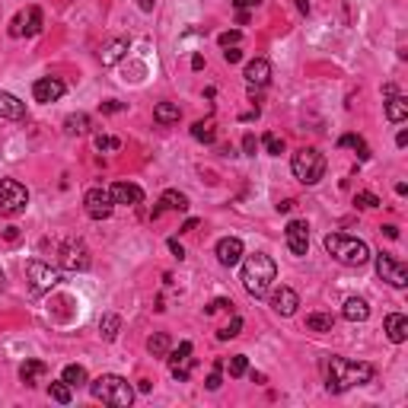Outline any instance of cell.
I'll use <instances>...</instances> for the list:
<instances>
[{"label": "cell", "mask_w": 408, "mask_h": 408, "mask_svg": "<svg viewBox=\"0 0 408 408\" xmlns=\"http://www.w3.org/2000/svg\"><path fill=\"white\" fill-rule=\"evenodd\" d=\"M64 131H67V134H86V131H90V115H86V112H77V115H67Z\"/></svg>", "instance_id": "30"}, {"label": "cell", "mask_w": 408, "mask_h": 408, "mask_svg": "<svg viewBox=\"0 0 408 408\" xmlns=\"http://www.w3.org/2000/svg\"><path fill=\"white\" fill-rule=\"evenodd\" d=\"M3 284H7V278H3V268H0V287H3Z\"/></svg>", "instance_id": "56"}, {"label": "cell", "mask_w": 408, "mask_h": 408, "mask_svg": "<svg viewBox=\"0 0 408 408\" xmlns=\"http://www.w3.org/2000/svg\"><path fill=\"white\" fill-rule=\"evenodd\" d=\"M10 35H23V17H17L10 23Z\"/></svg>", "instance_id": "48"}, {"label": "cell", "mask_w": 408, "mask_h": 408, "mask_svg": "<svg viewBox=\"0 0 408 408\" xmlns=\"http://www.w3.org/2000/svg\"><path fill=\"white\" fill-rule=\"evenodd\" d=\"M153 118H157L159 125H173V122L182 118V108L175 106V102H159V106L153 108Z\"/></svg>", "instance_id": "24"}, {"label": "cell", "mask_w": 408, "mask_h": 408, "mask_svg": "<svg viewBox=\"0 0 408 408\" xmlns=\"http://www.w3.org/2000/svg\"><path fill=\"white\" fill-rule=\"evenodd\" d=\"M26 32L29 35L42 32V10L39 7H29V13H26Z\"/></svg>", "instance_id": "34"}, {"label": "cell", "mask_w": 408, "mask_h": 408, "mask_svg": "<svg viewBox=\"0 0 408 408\" xmlns=\"http://www.w3.org/2000/svg\"><path fill=\"white\" fill-rule=\"evenodd\" d=\"M386 335H389L392 344H402L408 338V319L402 313H389L386 316Z\"/></svg>", "instance_id": "18"}, {"label": "cell", "mask_w": 408, "mask_h": 408, "mask_svg": "<svg viewBox=\"0 0 408 408\" xmlns=\"http://www.w3.org/2000/svg\"><path fill=\"white\" fill-rule=\"evenodd\" d=\"M376 275L383 278L386 284H392V287H408V268L402 265V262H396V258L389 255V252H380L376 255Z\"/></svg>", "instance_id": "8"}, {"label": "cell", "mask_w": 408, "mask_h": 408, "mask_svg": "<svg viewBox=\"0 0 408 408\" xmlns=\"http://www.w3.org/2000/svg\"><path fill=\"white\" fill-rule=\"evenodd\" d=\"M125 55H128V39H115V42H108L99 51V61H102V67H115Z\"/></svg>", "instance_id": "20"}, {"label": "cell", "mask_w": 408, "mask_h": 408, "mask_svg": "<svg viewBox=\"0 0 408 408\" xmlns=\"http://www.w3.org/2000/svg\"><path fill=\"white\" fill-rule=\"evenodd\" d=\"M192 67H195V70H201V67H204V58H201V55H195V58H192Z\"/></svg>", "instance_id": "54"}, {"label": "cell", "mask_w": 408, "mask_h": 408, "mask_svg": "<svg viewBox=\"0 0 408 408\" xmlns=\"http://www.w3.org/2000/svg\"><path fill=\"white\" fill-rule=\"evenodd\" d=\"M0 118H13V122L26 118V102H19L13 93L0 90Z\"/></svg>", "instance_id": "19"}, {"label": "cell", "mask_w": 408, "mask_h": 408, "mask_svg": "<svg viewBox=\"0 0 408 408\" xmlns=\"http://www.w3.org/2000/svg\"><path fill=\"white\" fill-rule=\"evenodd\" d=\"M169 249H173L175 258H185V249H182V242H179V240H169Z\"/></svg>", "instance_id": "47"}, {"label": "cell", "mask_w": 408, "mask_h": 408, "mask_svg": "<svg viewBox=\"0 0 408 408\" xmlns=\"http://www.w3.org/2000/svg\"><path fill=\"white\" fill-rule=\"evenodd\" d=\"M45 373H48V367H45L42 360H26V364L19 367V380H23L26 386H32L35 380H42Z\"/></svg>", "instance_id": "23"}, {"label": "cell", "mask_w": 408, "mask_h": 408, "mask_svg": "<svg viewBox=\"0 0 408 408\" xmlns=\"http://www.w3.org/2000/svg\"><path fill=\"white\" fill-rule=\"evenodd\" d=\"M108 195H112V201H115V204H131V208L144 201L141 185H134V182H115L112 188H108Z\"/></svg>", "instance_id": "16"}, {"label": "cell", "mask_w": 408, "mask_h": 408, "mask_svg": "<svg viewBox=\"0 0 408 408\" xmlns=\"http://www.w3.org/2000/svg\"><path fill=\"white\" fill-rule=\"evenodd\" d=\"M271 307H275V313H281V316H293L297 307H300V297H297V291H291V287H278V291L271 293Z\"/></svg>", "instance_id": "17"}, {"label": "cell", "mask_w": 408, "mask_h": 408, "mask_svg": "<svg viewBox=\"0 0 408 408\" xmlns=\"http://www.w3.org/2000/svg\"><path fill=\"white\" fill-rule=\"evenodd\" d=\"M297 10H300V13H309V0H297Z\"/></svg>", "instance_id": "55"}, {"label": "cell", "mask_w": 408, "mask_h": 408, "mask_svg": "<svg viewBox=\"0 0 408 408\" xmlns=\"http://www.w3.org/2000/svg\"><path fill=\"white\" fill-rule=\"evenodd\" d=\"M48 396L58 402V405H70V386H67L64 380H61V383H51L48 386Z\"/></svg>", "instance_id": "33"}, {"label": "cell", "mask_w": 408, "mask_h": 408, "mask_svg": "<svg viewBox=\"0 0 408 408\" xmlns=\"http://www.w3.org/2000/svg\"><path fill=\"white\" fill-rule=\"evenodd\" d=\"M338 147H354L360 159H370V147H367V141L364 137H358V134H344L342 141H338Z\"/></svg>", "instance_id": "32"}, {"label": "cell", "mask_w": 408, "mask_h": 408, "mask_svg": "<svg viewBox=\"0 0 408 408\" xmlns=\"http://www.w3.org/2000/svg\"><path fill=\"white\" fill-rule=\"evenodd\" d=\"M240 258H242V240L226 236V240L217 242V262H220V265L233 268V265H240Z\"/></svg>", "instance_id": "15"}, {"label": "cell", "mask_w": 408, "mask_h": 408, "mask_svg": "<svg viewBox=\"0 0 408 408\" xmlns=\"http://www.w3.org/2000/svg\"><path fill=\"white\" fill-rule=\"evenodd\" d=\"M125 102H118V99H106L99 102V112H106V115H115V112H125Z\"/></svg>", "instance_id": "42"}, {"label": "cell", "mask_w": 408, "mask_h": 408, "mask_svg": "<svg viewBox=\"0 0 408 408\" xmlns=\"http://www.w3.org/2000/svg\"><path fill=\"white\" fill-rule=\"evenodd\" d=\"M354 204L370 211V208H380V198H376L373 192H358V195H354Z\"/></svg>", "instance_id": "38"}, {"label": "cell", "mask_w": 408, "mask_h": 408, "mask_svg": "<svg viewBox=\"0 0 408 408\" xmlns=\"http://www.w3.org/2000/svg\"><path fill=\"white\" fill-rule=\"evenodd\" d=\"M169 370H173V376L179 383L188 380V370H192V342H182L169 354Z\"/></svg>", "instance_id": "12"}, {"label": "cell", "mask_w": 408, "mask_h": 408, "mask_svg": "<svg viewBox=\"0 0 408 408\" xmlns=\"http://www.w3.org/2000/svg\"><path fill=\"white\" fill-rule=\"evenodd\" d=\"M275 281H278V265L271 262V255L255 252V255L246 258V265H242V287H246V293L265 297Z\"/></svg>", "instance_id": "2"}, {"label": "cell", "mask_w": 408, "mask_h": 408, "mask_svg": "<svg viewBox=\"0 0 408 408\" xmlns=\"http://www.w3.org/2000/svg\"><path fill=\"white\" fill-rule=\"evenodd\" d=\"M96 150L115 153V150H122V141H118V137H108V134H96Z\"/></svg>", "instance_id": "36"}, {"label": "cell", "mask_w": 408, "mask_h": 408, "mask_svg": "<svg viewBox=\"0 0 408 408\" xmlns=\"http://www.w3.org/2000/svg\"><path fill=\"white\" fill-rule=\"evenodd\" d=\"M383 233L389 236V240H396V236H399V230H396V226H383Z\"/></svg>", "instance_id": "53"}, {"label": "cell", "mask_w": 408, "mask_h": 408, "mask_svg": "<svg viewBox=\"0 0 408 408\" xmlns=\"http://www.w3.org/2000/svg\"><path fill=\"white\" fill-rule=\"evenodd\" d=\"M258 3H262V0H233V7L242 10V13H246V10H252V7H258Z\"/></svg>", "instance_id": "46"}, {"label": "cell", "mask_w": 408, "mask_h": 408, "mask_svg": "<svg viewBox=\"0 0 408 408\" xmlns=\"http://www.w3.org/2000/svg\"><path fill=\"white\" fill-rule=\"evenodd\" d=\"M284 240H287V249L293 255H307L309 249V224L307 220H291L287 230H284Z\"/></svg>", "instance_id": "11"}, {"label": "cell", "mask_w": 408, "mask_h": 408, "mask_svg": "<svg viewBox=\"0 0 408 408\" xmlns=\"http://www.w3.org/2000/svg\"><path fill=\"white\" fill-rule=\"evenodd\" d=\"M373 367L370 364H358V360H344V358H332L325 364V389L329 392H344L351 386H364L373 380Z\"/></svg>", "instance_id": "1"}, {"label": "cell", "mask_w": 408, "mask_h": 408, "mask_svg": "<svg viewBox=\"0 0 408 408\" xmlns=\"http://www.w3.org/2000/svg\"><path fill=\"white\" fill-rule=\"evenodd\" d=\"M242 150L249 153V157H255V150H258V144H255V137H252V134H246V137H242Z\"/></svg>", "instance_id": "44"}, {"label": "cell", "mask_w": 408, "mask_h": 408, "mask_svg": "<svg viewBox=\"0 0 408 408\" xmlns=\"http://www.w3.org/2000/svg\"><path fill=\"white\" fill-rule=\"evenodd\" d=\"M224 58H226V64H240V61H242V51L233 45V48H226V51H224Z\"/></svg>", "instance_id": "43"}, {"label": "cell", "mask_w": 408, "mask_h": 408, "mask_svg": "<svg viewBox=\"0 0 408 408\" xmlns=\"http://www.w3.org/2000/svg\"><path fill=\"white\" fill-rule=\"evenodd\" d=\"M192 137L201 144H214L217 141V128H214V118H208V122H195L192 128Z\"/></svg>", "instance_id": "28"}, {"label": "cell", "mask_w": 408, "mask_h": 408, "mask_svg": "<svg viewBox=\"0 0 408 408\" xmlns=\"http://www.w3.org/2000/svg\"><path fill=\"white\" fill-rule=\"evenodd\" d=\"M342 316L348 319V322H364V319L370 316V303H367L364 297H351V300L344 303Z\"/></svg>", "instance_id": "22"}, {"label": "cell", "mask_w": 408, "mask_h": 408, "mask_svg": "<svg viewBox=\"0 0 408 408\" xmlns=\"http://www.w3.org/2000/svg\"><path fill=\"white\" fill-rule=\"evenodd\" d=\"M240 329H242V319L233 316L230 322L224 325V329H220V332H217V338H220V342H226V338H236V335H240Z\"/></svg>", "instance_id": "35"}, {"label": "cell", "mask_w": 408, "mask_h": 408, "mask_svg": "<svg viewBox=\"0 0 408 408\" xmlns=\"http://www.w3.org/2000/svg\"><path fill=\"white\" fill-rule=\"evenodd\" d=\"M230 307H233V303H230V300H224V297H220V300H214L208 309H204V313H208V316H211V313H217V309H230Z\"/></svg>", "instance_id": "45"}, {"label": "cell", "mask_w": 408, "mask_h": 408, "mask_svg": "<svg viewBox=\"0 0 408 408\" xmlns=\"http://www.w3.org/2000/svg\"><path fill=\"white\" fill-rule=\"evenodd\" d=\"M26 278H29V287H32V293L55 291V287L61 284V271H58V268H51L48 262H39V258L26 262Z\"/></svg>", "instance_id": "7"}, {"label": "cell", "mask_w": 408, "mask_h": 408, "mask_svg": "<svg viewBox=\"0 0 408 408\" xmlns=\"http://www.w3.org/2000/svg\"><path fill=\"white\" fill-rule=\"evenodd\" d=\"M137 7H141L144 13H150V10H153V0H137Z\"/></svg>", "instance_id": "49"}, {"label": "cell", "mask_w": 408, "mask_h": 408, "mask_svg": "<svg viewBox=\"0 0 408 408\" xmlns=\"http://www.w3.org/2000/svg\"><path fill=\"white\" fill-rule=\"evenodd\" d=\"M249 370V360H246V354H233L230 358V376H242Z\"/></svg>", "instance_id": "39"}, {"label": "cell", "mask_w": 408, "mask_h": 408, "mask_svg": "<svg viewBox=\"0 0 408 408\" xmlns=\"http://www.w3.org/2000/svg\"><path fill=\"white\" fill-rule=\"evenodd\" d=\"M147 351H150L153 358H166L169 354V335L166 332H157L147 338Z\"/></svg>", "instance_id": "31"}, {"label": "cell", "mask_w": 408, "mask_h": 408, "mask_svg": "<svg viewBox=\"0 0 408 408\" xmlns=\"http://www.w3.org/2000/svg\"><path fill=\"white\" fill-rule=\"evenodd\" d=\"M32 96H35V102H58L64 96V84H61L58 77H42V80H35Z\"/></svg>", "instance_id": "13"}, {"label": "cell", "mask_w": 408, "mask_h": 408, "mask_svg": "<svg viewBox=\"0 0 408 408\" xmlns=\"http://www.w3.org/2000/svg\"><path fill=\"white\" fill-rule=\"evenodd\" d=\"M240 39H242V35L236 32V29H233V32H220V35H217L220 48H233V45H240Z\"/></svg>", "instance_id": "40"}, {"label": "cell", "mask_w": 408, "mask_h": 408, "mask_svg": "<svg viewBox=\"0 0 408 408\" xmlns=\"http://www.w3.org/2000/svg\"><path fill=\"white\" fill-rule=\"evenodd\" d=\"M61 265H64L67 271H86V268L93 265L90 249H86L80 240H67L64 246H61Z\"/></svg>", "instance_id": "10"}, {"label": "cell", "mask_w": 408, "mask_h": 408, "mask_svg": "<svg viewBox=\"0 0 408 408\" xmlns=\"http://www.w3.org/2000/svg\"><path fill=\"white\" fill-rule=\"evenodd\" d=\"M405 115H408V99L405 96H392L386 102V118L389 122H405Z\"/></svg>", "instance_id": "27"}, {"label": "cell", "mask_w": 408, "mask_h": 408, "mask_svg": "<svg viewBox=\"0 0 408 408\" xmlns=\"http://www.w3.org/2000/svg\"><path fill=\"white\" fill-rule=\"evenodd\" d=\"M7 240H10V242H17V240H19V230H17V226H10V230H7Z\"/></svg>", "instance_id": "50"}, {"label": "cell", "mask_w": 408, "mask_h": 408, "mask_svg": "<svg viewBox=\"0 0 408 408\" xmlns=\"http://www.w3.org/2000/svg\"><path fill=\"white\" fill-rule=\"evenodd\" d=\"M93 399H99L102 405H112V408H128L134 402V389L125 376L118 373H102L90 383Z\"/></svg>", "instance_id": "3"}, {"label": "cell", "mask_w": 408, "mask_h": 408, "mask_svg": "<svg viewBox=\"0 0 408 408\" xmlns=\"http://www.w3.org/2000/svg\"><path fill=\"white\" fill-rule=\"evenodd\" d=\"M291 169L303 185H316L319 179L325 175V157L316 150V147H303V150L293 153Z\"/></svg>", "instance_id": "5"}, {"label": "cell", "mask_w": 408, "mask_h": 408, "mask_svg": "<svg viewBox=\"0 0 408 408\" xmlns=\"http://www.w3.org/2000/svg\"><path fill=\"white\" fill-rule=\"evenodd\" d=\"M163 211H188V198H185L182 192L169 188V192H163V198H159V208L153 211V217H159Z\"/></svg>", "instance_id": "21"}, {"label": "cell", "mask_w": 408, "mask_h": 408, "mask_svg": "<svg viewBox=\"0 0 408 408\" xmlns=\"http://www.w3.org/2000/svg\"><path fill=\"white\" fill-rule=\"evenodd\" d=\"M118 332H122V316L108 313V316H102V319H99V335L106 338V342H115Z\"/></svg>", "instance_id": "26"}, {"label": "cell", "mask_w": 408, "mask_h": 408, "mask_svg": "<svg viewBox=\"0 0 408 408\" xmlns=\"http://www.w3.org/2000/svg\"><path fill=\"white\" fill-rule=\"evenodd\" d=\"M84 211L93 220H108L112 211H115V201H112V195H108L106 188H90V192L84 195Z\"/></svg>", "instance_id": "9"}, {"label": "cell", "mask_w": 408, "mask_h": 408, "mask_svg": "<svg viewBox=\"0 0 408 408\" xmlns=\"http://www.w3.org/2000/svg\"><path fill=\"white\" fill-rule=\"evenodd\" d=\"M291 208H293V201H281V204H278V211H281V214H287Z\"/></svg>", "instance_id": "51"}, {"label": "cell", "mask_w": 408, "mask_h": 408, "mask_svg": "<svg viewBox=\"0 0 408 408\" xmlns=\"http://www.w3.org/2000/svg\"><path fill=\"white\" fill-rule=\"evenodd\" d=\"M29 204V192H26V185L17 182V179H3L0 182V214L3 217H17L26 211Z\"/></svg>", "instance_id": "6"}, {"label": "cell", "mask_w": 408, "mask_h": 408, "mask_svg": "<svg viewBox=\"0 0 408 408\" xmlns=\"http://www.w3.org/2000/svg\"><path fill=\"white\" fill-rule=\"evenodd\" d=\"M262 144H265V150L271 153V157H281V153H284V141L278 137V134H265V137H262Z\"/></svg>", "instance_id": "37"}, {"label": "cell", "mask_w": 408, "mask_h": 408, "mask_svg": "<svg viewBox=\"0 0 408 408\" xmlns=\"http://www.w3.org/2000/svg\"><path fill=\"white\" fill-rule=\"evenodd\" d=\"M307 329H309V332H332V329H335V316H332V313H309V316H307Z\"/></svg>", "instance_id": "25"}, {"label": "cell", "mask_w": 408, "mask_h": 408, "mask_svg": "<svg viewBox=\"0 0 408 408\" xmlns=\"http://www.w3.org/2000/svg\"><path fill=\"white\" fill-rule=\"evenodd\" d=\"M220 370H224V364L217 360L214 364V370H211V376H208V389L214 392V389H220V383H224V376H220Z\"/></svg>", "instance_id": "41"}, {"label": "cell", "mask_w": 408, "mask_h": 408, "mask_svg": "<svg viewBox=\"0 0 408 408\" xmlns=\"http://www.w3.org/2000/svg\"><path fill=\"white\" fill-rule=\"evenodd\" d=\"M242 77H246V84H249V86L262 90V86H268V80H271V64H268L265 58H255V61H249V64H246Z\"/></svg>", "instance_id": "14"}, {"label": "cell", "mask_w": 408, "mask_h": 408, "mask_svg": "<svg viewBox=\"0 0 408 408\" xmlns=\"http://www.w3.org/2000/svg\"><path fill=\"white\" fill-rule=\"evenodd\" d=\"M61 380H64L70 389H74V386H86V370L80 364H67L64 373H61Z\"/></svg>", "instance_id": "29"}, {"label": "cell", "mask_w": 408, "mask_h": 408, "mask_svg": "<svg viewBox=\"0 0 408 408\" xmlns=\"http://www.w3.org/2000/svg\"><path fill=\"white\" fill-rule=\"evenodd\" d=\"M195 226H198V220H195V217H192V220H185V226H182V233H188V230H195Z\"/></svg>", "instance_id": "52"}, {"label": "cell", "mask_w": 408, "mask_h": 408, "mask_svg": "<svg viewBox=\"0 0 408 408\" xmlns=\"http://www.w3.org/2000/svg\"><path fill=\"white\" fill-rule=\"evenodd\" d=\"M325 249H329V255L338 258V262L348 268H360L370 262V246H367L364 240H358V236L329 233L325 236Z\"/></svg>", "instance_id": "4"}]
</instances>
